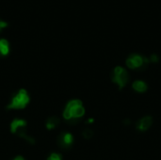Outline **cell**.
Wrapping results in <instances>:
<instances>
[{
  "label": "cell",
  "instance_id": "7c38bea8",
  "mask_svg": "<svg viewBox=\"0 0 161 160\" xmlns=\"http://www.w3.org/2000/svg\"><path fill=\"white\" fill-rule=\"evenodd\" d=\"M93 135V132L90 130V129H86L84 132H83V137L85 139H90Z\"/></svg>",
  "mask_w": 161,
  "mask_h": 160
},
{
  "label": "cell",
  "instance_id": "52a82bcc",
  "mask_svg": "<svg viewBox=\"0 0 161 160\" xmlns=\"http://www.w3.org/2000/svg\"><path fill=\"white\" fill-rule=\"evenodd\" d=\"M152 124V118L147 116V117H144L142 118L139 122H138V125H137V128L140 130V131H146L148 130L150 126Z\"/></svg>",
  "mask_w": 161,
  "mask_h": 160
},
{
  "label": "cell",
  "instance_id": "2e32d148",
  "mask_svg": "<svg viewBox=\"0 0 161 160\" xmlns=\"http://www.w3.org/2000/svg\"><path fill=\"white\" fill-rule=\"evenodd\" d=\"M92 121H93V119H90V120H89V123H91Z\"/></svg>",
  "mask_w": 161,
  "mask_h": 160
},
{
  "label": "cell",
  "instance_id": "ba28073f",
  "mask_svg": "<svg viewBox=\"0 0 161 160\" xmlns=\"http://www.w3.org/2000/svg\"><path fill=\"white\" fill-rule=\"evenodd\" d=\"M132 87H133V89H134L136 91H138V92H144V91L147 90V85H146V83L143 82V81H141V80H137V81H135V82L133 83Z\"/></svg>",
  "mask_w": 161,
  "mask_h": 160
},
{
  "label": "cell",
  "instance_id": "5b68a950",
  "mask_svg": "<svg viewBox=\"0 0 161 160\" xmlns=\"http://www.w3.org/2000/svg\"><path fill=\"white\" fill-rule=\"evenodd\" d=\"M129 77H128L127 72L121 66H117L113 71L112 81L119 86V89H122L124 86H126Z\"/></svg>",
  "mask_w": 161,
  "mask_h": 160
},
{
  "label": "cell",
  "instance_id": "6da1fadb",
  "mask_svg": "<svg viewBox=\"0 0 161 160\" xmlns=\"http://www.w3.org/2000/svg\"><path fill=\"white\" fill-rule=\"evenodd\" d=\"M84 114L85 108L82 105V102L78 99H75L71 100L67 104L65 109L63 111V118L70 121H75L82 118Z\"/></svg>",
  "mask_w": 161,
  "mask_h": 160
},
{
  "label": "cell",
  "instance_id": "277c9868",
  "mask_svg": "<svg viewBox=\"0 0 161 160\" xmlns=\"http://www.w3.org/2000/svg\"><path fill=\"white\" fill-rule=\"evenodd\" d=\"M149 62H150L149 58L138 54H132L126 59V66L130 69L145 68Z\"/></svg>",
  "mask_w": 161,
  "mask_h": 160
},
{
  "label": "cell",
  "instance_id": "4fadbf2b",
  "mask_svg": "<svg viewBox=\"0 0 161 160\" xmlns=\"http://www.w3.org/2000/svg\"><path fill=\"white\" fill-rule=\"evenodd\" d=\"M158 60H159V58H158V57H157V55H155V54H153L152 56H151V57H150V61H152V62H158Z\"/></svg>",
  "mask_w": 161,
  "mask_h": 160
},
{
  "label": "cell",
  "instance_id": "30bf717a",
  "mask_svg": "<svg viewBox=\"0 0 161 160\" xmlns=\"http://www.w3.org/2000/svg\"><path fill=\"white\" fill-rule=\"evenodd\" d=\"M9 53V43L6 40H0V56H6Z\"/></svg>",
  "mask_w": 161,
  "mask_h": 160
},
{
  "label": "cell",
  "instance_id": "8992f818",
  "mask_svg": "<svg viewBox=\"0 0 161 160\" xmlns=\"http://www.w3.org/2000/svg\"><path fill=\"white\" fill-rule=\"evenodd\" d=\"M74 143V137L71 133L63 132L58 138V144L62 149H68Z\"/></svg>",
  "mask_w": 161,
  "mask_h": 160
},
{
  "label": "cell",
  "instance_id": "8fae6325",
  "mask_svg": "<svg viewBox=\"0 0 161 160\" xmlns=\"http://www.w3.org/2000/svg\"><path fill=\"white\" fill-rule=\"evenodd\" d=\"M47 160H61V156L58 153H53L49 155V157L47 158Z\"/></svg>",
  "mask_w": 161,
  "mask_h": 160
},
{
  "label": "cell",
  "instance_id": "3957f363",
  "mask_svg": "<svg viewBox=\"0 0 161 160\" xmlns=\"http://www.w3.org/2000/svg\"><path fill=\"white\" fill-rule=\"evenodd\" d=\"M29 103V96L25 89H20L14 97L12 99L10 105L8 106L9 109H22L25 108Z\"/></svg>",
  "mask_w": 161,
  "mask_h": 160
},
{
  "label": "cell",
  "instance_id": "9c48e42d",
  "mask_svg": "<svg viewBox=\"0 0 161 160\" xmlns=\"http://www.w3.org/2000/svg\"><path fill=\"white\" fill-rule=\"evenodd\" d=\"M58 124H59V119L58 117H55V116L50 117L46 121V127L49 130L54 129V128H56Z\"/></svg>",
  "mask_w": 161,
  "mask_h": 160
},
{
  "label": "cell",
  "instance_id": "7a4b0ae2",
  "mask_svg": "<svg viewBox=\"0 0 161 160\" xmlns=\"http://www.w3.org/2000/svg\"><path fill=\"white\" fill-rule=\"evenodd\" d=\"M11 131L12 134H16L18 137L25 139L29 143L33 144L35 140L33 138L27 135L26 133V121L22 119H15L11 123Z\"/></svg>",
  "mask_w": 161,
  "mask_h": 160
},
{
  "label": "cell",
  "instance_id": "9a60e30c",
  "mask_svg": "<svg viewBox=\"0 0 161 160\" xmlns=\"http://www.w3.org/2000/svg\"><path fill=\"white\" fill-rule=\"evenodd\" d=\"M13 160H25V158L22 157V156H16Z\"/></svg>",
  "mask_w": 161,
  "mask_h": 160
},
{
  "label": "cell",
  "instance_id": "5bb4252c",
  "mask_svg": "<svg viewBox=\"0 0 161 160\" xmlns=\"http://www.w3.org/2000/svg\"><path fill=\"white\" fill-rule=\"evenodd\" d=\"M7 26V23L5 22H0V27H6Z\"/></svg>",
  "mask_w": 161,
  "mask_h": 160
}]
</instances>
